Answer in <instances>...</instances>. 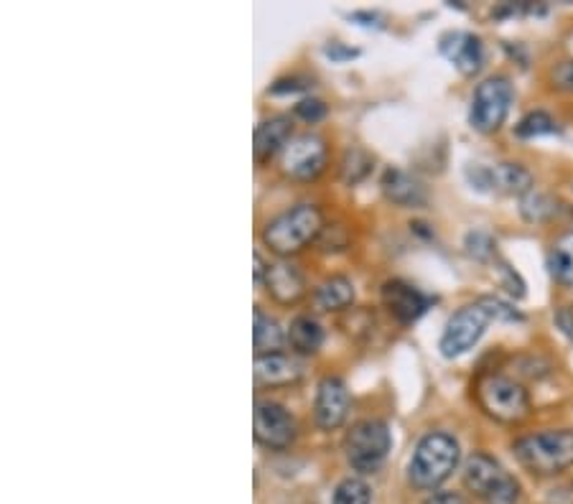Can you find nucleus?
Listing matches in <instances>:
<instances>
[{
	"mask_svg": "<svg viewBox=\"0 0 573 504\" xmlns=\"http://www.w3.org/2000/svg\"><path fill=\"white\" fill-rule=\"evenodd\" d=\"M523 316L517 314L510 303L500 301V298L484 296L477 303H467L461 306L446 324L444 334H441L439 349L446 359L461 357L464 352L474 347L487 331L489 321H520Z\"/></svg>",
	"mask_w": 573,
	"mask_h": 504,
	"instance_id": "nucleus-1",
	"label": "nucleus"
},
{
	"mask_svg": "<svg viewBox=\"0 0 573 504\" xmlns=\"http://www.w3.org/2000/svg\"><path fill=\"white\" fill-rule=\"evenodd\" d=\"M321 230H324V219H321L319 207L296 204V207L286 209L265 224L263 242L268 245V250H273L281 258H288V255L304 250L311 240H319Z\"/></svg>",
	"mask_w": 573,
	"mask_h": 504,
	"instance_id": "nucleus-2",
	"label": "nucleus"
},
{
	"mask_svg": "<svg viewBox=\"0 0 573 504\" xmlns=\"http://www.w3.org/2000/svg\"><path fill=\"white\" fill-rule=\"evenodd\" d=\"M459 443L449 433H428L418 441L408 464V479L416 489H436L444 484L459 466Z\"/></svg>",
	"mask_w": 573,
	"mask_h": 504,
	"instance_id": "nucleus-3",
	"label": "nucleus"
},
{
	"mask_svg": "<svg viewBox=\"0 0 573 504\" xmlns=\"http://www.w3.org/2000/svg\"><path fill=\"white\" fill-rule=\"evenodd\" d=\"M517 461L538 476L563 474L573 466V431H540L515 443Z\"/></svg>",
	"mask_w": 573,
	"mask_h": 504,
	"instance_id": "nucleus-4",
	"label": "nucleus"
},
{
	"mask_svg": "<svg viewBox=\"0 0 573 504\" xmlns=\"http://www.w3.org/2000/svg\"><path fill=\"white\" fill-rule=\"evenodd\" d=\"M477 400L484 413L500 423H523L533 408L528 390L505 375H484L477 382Z\"/></svg>",
	"mask_w": 573,
	"mask_h": 504,
	"instance_id": "nucleus-5",
	"label": "nucleus"
},
{
	"mask_svg": "<svg viewBox=\"0 0 573 504\" xmlns=\"http://www.w3.org/2000/svg\"><path fill=\"white\" fill-rule=\"evenodd\" d=\"M390 448H393V436H390L388 423L377 418H367L354 423L352 431L344 438V451L352 464V469L362 474H372L388 459Z\"/></svg>",
	"mask_w": 573,
	"mask_h": 504,
	"instance_id": "nucleus-6",
	"label": "nucleus"
},
{
	"mask_svg": "<svg viewBox=\"0 0 573 504\" xmlns=\"http://www.w3.org/2000/svg\"><path fill=\"white\" fill-rule=\"evenodd\" d=\"M467 487L487 504H515L520 499V484L507 474L492 456L474 454L464 466Z\"/></svg>",
	"mask_w": 573,
	"mask_h": 504,
	"instance_id": "nucleus-7",
	"label": "nucleus"
},
{
	"mask_svg": "<svg viewBox=\"0 0 573 504\" xmlns=\"http://www.w3.org/2000/svg\"><path fill=\"white\" fill-rule=\"evenodd\" d=\"M512 84L505 77H489L474 90L472 110H469V123L479 133H495L505 125L507 112L512 107Z\"/></svg>",
	"mask_w": 573,
	"mask_h": 504,
	"instance_id": "nucleus-8",
	"label": "nucleus"
},
{
	"mask_svg": "<svg viewBox=\"0 0 573 504\" xmlns=\"http://www.w3.org/2000/svg\"><path fill=\"white\" fill-rule=\"evenodd\" d=\"M255 441L265 448L281 451L296 441V420L283 405L270 403V400H258L253 415Z\"/></svg>",
	"mask_w": 573,
	"mask_h": 504,
	"instance_id": "nucleus-9",
	"label": "nucleus"
},
{
	"mask_svg": "<svg viewBox=\"0 0 573 504\" xmlns=\"http://www.w3.org/2000/svg\"><path fill=\"white\" fill-rule=\"evenodd\" d=\"M326 166V143L321 135L304 133L291 138L283 148V171L293 179L311 181L324 171Z\"/></svg>",
	"mask_w": 573,
	"mask_h": 504,
	"instance_id": "nucleus-10",
	"label": "nucleus"
},
{
	"mask_svg": "<svg viewBox=\"0 0 573 504\" xmlns=\"http://www.w3.org/2000/svg\"><path fill=\"white\" fill-rule=\"evenodd\" d=\"M469 181L479 191H497L507 196H525L533 189V176L520 163H497V166H474L467 171Z\"/></svg>",
	"mask_w": 573,
	"mask_h": 504,
	"instance_id": "nucleus-11",
	"label": "nucleus"
},
{
	"mask_svg": "<svg viewBox=\"0 0 573 504\" xmlns=\"http://www.w3.org/2000/svg\"><path fill=\"white\" fill-rule=\"evenodd\" d=\"M382 303H385V308H388L390 316H393L398 324L408 326L426 314V308L431 306V298L423 296L411 283L395 278L388 280V283H382Z\"/></svg>",
	"mask_w": 573,
	"mask_h": 504,
	"instance_id": "nucleus-12",
	"label": "nucleus"
},
{
	"mask_svg": "<svg viewBox=\"0 0 573 504\" xmlns=\"http://www.w3.org/2000/svg\"><path fill=\"white\" fill-rule=\"evenodd\" d=\"M349 405H352V398H349V390L339 377H324L316 387V423H319L324 431H334L347 420L349 415Z\"/></svg>",
	"mask_w": 573,
	"mask_h": 504,
	"instance_id": "nucleus-13",
	"label": "nucleus"
},
{
	"mask_svg": "<svg viewBox=\"0 0 573 504\" xmlns=\"http://www.w3.org/2000/svg\"><path fill=\"white\" fill-rule=\"evenodd\" d=\"M441 54L449 62H454V67L461 74H467V77L477 74L484 62L482 41H479V36L467 34V31H451V34H446L441 39Z\"/></svg>",
	"mask_w": 573,
	"mask_h": 504,
	"instance_id": "nucleus-14",
	"label": "nucleus"
},
{
	"mask_svg": "<svg viewBox=\"0 0 573 504\" xmlns=\"http://www.w3.org/2000/svg\"><path fill=\"white\" fill-rule=\"evenodd\" d=\"M304 367L288 354H265L255 357V385L258 387H286L301 380Z\"/></svg>",
	"mask_w": 573,
	"mask_h": 504,
	"instance_id": "nucleus-15",
	"label": "nucleus"
},
{
	"mask_svg": "<svg viewBox=\"0 0 573 504\" xmlns=\"http://www.w3.org/2000/svg\"><path fill=\"white\" fill-rule=\"evenodd\" d=\"M265 288L278 303H291L301 301L306 293V280L301 275V270L293 263H273L268 265V273H265Z\"/></svg>",
	"mask_w": 573,
	"mask_h": 504,
	"instance_id": "nucleus-16",
	"label": "nucleus"
},
{
	"mask_svg": "<svg viewBox=\"0 0 573 504\" xmlns=\"http://www.w3.org/2000/svg\"><path fill=\"white\" fill-rule=\"evenodd\" d=\"M291 133H293L291 120L283 118V115L263 120V123L255 128V146H253L255 161L265 163L268 158L276 156L278 151H283V148L291 143Z\"/></svg>",
	"mask_w": 573,
	"mask_h": 504,
	"instance_id": "nucleus-17",
	"label": "nucleus"
},
{
	"mask_svg": "<svg viewBox=\"0 0 573 504\" xmlns=\"http://www.w3.org/2000/svg\"><path fill=\"white\" fill-rule=\"evenodd\" d=\"M382 191L398 207H421L426 202V191H423L421 181L400 171V168H388L382 174Z\"/></svg>",
	"mask_w": 573,
	"mask_h": 504,
	"instance_id": "nucleus-18",
	"label": "nucleus"
},
{
	"mask_svg": "<svg viewBox=\"0 0 573 504\" xmlns=\"http://www.w3.org/2000/svg\"><path fill=\"white\" fill-rule=\"evenodd\" d=\"M314 301L321 311H342L354 303V286L352 280L344 275H332V278L321 280L314 291Z\"/></svg>",
	"mask_w": 573,
	"mask_h": 504,
	"instance_id": "nucleus-19",
	"label": "nucleus"
},
{
	"mask_svg": "<svg viewBox=\"0 0 573 504\" xmlns=\"http://www.w3.org/2000/svg\"><path fill=\"white\" fill-rule=\"evenodd\" d=\"M288 342L296 354H316L324 344V329L311 316H296L288 329Z\"/></svg>",
	"mask_w": 573,
	"mask_h": 504,
	"instance_id": "nucleus-20",
	"label": "nucleus"
},
{
	"mask_svg": "<svg viewBox=\"0 0 573 504\" xmlns=\"http://www.w3.org/2000/svg\"><path fill=\"white\" fill-rule=\"evenodd\" d=\"M253 344H255V354H258V357H265V354H278V349H283V344H286V334H283V329L278 326V321L265 316L260 308H255Z\"/></svg>",
	"mask_w": 573,
	"mask_h": 504,
	"instance_id": "nucleus-21",
	"label": "nucleus"
},
{
	"mask_svg": "<svg viewBox=\"0 0 573 504\" xmlns=\"http://www.w3.org/2000/svg\"><path fill=\"white\" fill-rule=\"evenodd\" d=\"M548 270L563 286H573V230L563 232L548 250Z\"/></svg>",
	"mask_w": 573,
	"mask_h": 504,
	"instance_id": "nucleus-22",
	"label": "nucleus"
},
{
	"mask_svg": "<svg viewBox=\"0 0 573 504\" xmlns=\"http://www.w3.org/2000/svg\"><path fill=\"white\" fill-rule=\"evenodd\" d=\"M372 171V156L365 153L362 148H349L342 158V181L344 184L354 186L367 179Z\"/></svg>",
	"mask_w": 573,
	"mask_h": 504,
	"instance_id": "nucleus-23",
	"label": "nucleus"
},
{
	"mask_svg": "<svg viewBox=\"0 0 573 504\" xmlns=\"http://www.w3.org/2000/svg\"><path fill=\"white\" fill-rule=\"evenodd\" d=\"M515 133L520 135V138H538V135H553L558 133V123L556 120L548 115V112H530V115H525L520 123H517Z\"/></svg>",
	"mask_w": 573,
	"mask_h": 504,
	"instance_id": "nucleus-24",
	"label": "nucleus"
},
{
	"mask_svg": "<svg viewBox=\"0 0 573 504\" xmlns=\"http://www.w3.org/2000/svg\"><path fill=\"white\" fill-rule=\"evenodd\" d=\"M372 494L362 479L357 476H349L344 482H339V487L334 489L332 504H370Z\"/></svg>",
	"mask_w": 573,
	"mask_h": 504,
	"instance_id": "nucleus-25",
	"label": "nucleus"
},
{
	"mask_svg": "<svg viewBox=\"0 0 573 504\" xmlns=\"http://www.w3.org/2000/svg\"><path fill=\"white\" fill-rule=\"evenodd\" d=\"M556 212L558 207L551 196L533 194V191H530V194L523 199V214L525 219H530V222H545V219H551Z\"/></svg>",
	"mask_w": 573,
	"mask_h": 504,
	"instance_id": "nucleus-26",
	"label": "nucleus"
},
{
	"mask_svg": "<svg viewBox=\"0 0 573 504\" xmlns=\"http://www.w3.org/2000/svg\"><path fill=\"white\" fill-rule=\"evenodd\" d=\"M347 242H349V235L342 224H329V227H324L319 235V245L324 247V250H344Z\"/></svg>",
	"mask_w": 573,
	"mask_h": 504,
	"instance_id": "nucleus-27",
	"label": "nucleus"
},
{
	"mask_svg": "<svg viewBox=\"0 0 573 504\" xmlns=\"http://www.w3.org/2000/svg\"><path fill=\"white\" fill-rule=\"evenodd\" d=\"M296 115L301 120H306V123H319L326 115V105L321 100H316V97H309V100L298 102Z\"/></svg>",
	"mask_w": 573,
	"mask_h": 504,
	"instance_id": "nucleus-28",
	"label": "nucleus"
},
{
	"mask_svg": "<svg viewBox=\"0 0 573 504\" xmlns=\"http://www.w3.org/2000/svg\"><path fill=\"white\" fill-rule=\"evenodd\" d=\"M467 247H469V255H474L477 260H487L492 252H495V242L489 240L484 232H472V235L467 237Z\"/></svg>",
	"mask_w": 573,
	"mask_h": 504,
	"instance_id": "nucleus-29",
	"label": "nucleus"
},
{
	"mask_svg": "<svg viewBox=\"0 0 573 504\" xmlns=\"http://www.w3.org/2000/svg\"><path fill=\"white\" fill-rule=\"evenodd\" d=\"M553 84H556L558 90L573 92V62L558 64L556 72H553Z\"/></svg>",
	"mask_w": 573,
	"mask_h": 504,
	"instance_id": "nucleus-30",
	"label": "nucleus"
},
{
	"mask_svg": "<svg viewBox=\"0 0 573 504\" xmlns=\"http://www.w3.org/2000/svg\"><path fill=\"white\" fill-rule=\"evenodd\" d=\"M298 90H306L304 79H298V77L278 79V82L270 87V92H273V95H283V92H298Z\"/></svg>",
	"mask_w": 573,
	"mask_h": 504,
	"instance_id": "nucleus-31",
	"label": "nucleus"
},
{
	"mask_svg": "<svg viewBox=\"0 0 573 504\" xmlns=\"http://www.w3.org/2000/svg\"><path fill=\"white\" fill-rule=\"evenodd\" d=\"M423 504H467V499L461 497L459 492H433Z\"/></svg>",
	"mask_w": 573,
	"mask_h": 504,
	"instance_id": "nucleus-32",
	"label": "nucleus"
},
{
	"mask_svg": "<svg viewBox=\"0 0 573 504\" xmlns=\"http://www.w3.org/2000/svg\"><path fill=\"white\" fill-rule=\"evenodd\" d=\"M556 324L561 326L563 334H568V336H571V339H573V311H571V308H568V306L558 308Z\"/></svg>",
	"mask_w": 573,
	"mask_h": 504,
	"instance_id": "nucleus-33",
	"label": "nucleus"
},
{
	"mask_svg": "<svg viewBox=\"0 0 573 504\" xmlns=\"http://www.w3.org/2000/svg\"><path fill=\"white\" fill-rule=\"evenodd\" d=\"M357 54H360V51L347 49V46H342V44L326 46V56H332V59H337V62H342V59H352V56H357Z\"/></svg>",
	"mask_w": 573,
	"mask_h": 504,
	"instance_id": "nucleus-34",
	"label": "nucleus"
}]
</instances>
